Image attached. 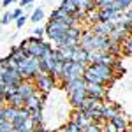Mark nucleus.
<instances>
[{"mask_svg": "<svg viewBox=\"0 0 132 132\" xmlns=\"http://www.w3.org/2000/svg\"><path fill=\"white\" fill-rule=\"evenodd\" d=\"M63 88L67 90V95H69V101H71L72 108H74V109H79L81 104L85 102V99L88 97L85 78L76 79V81H72V83H67V85H63Z\"/></svg>", "mask_w": 132, "mask_h": 132, "instance_id": "nucleus-1", "label": "nucleus"}, {"mask_svg": "<svg viewBox=\"0 0 132 132\" xmlns=\"http://www.w3.org/2000/svg\"><path fill=\"white\" fill-rule=\"evenodd\" d=\"M18 71L23 76V79H35V76L41 72V58L27 55V58L23 62H20Z\"/></svg>", "mask_w": 132, "mask_h": 132, "instance_id": "nucleus-2", "label": "nucleus"}, {"mask_svg": "<svg viewBox=\"0 0 132 132\" xmlns=\"http://www.w3.org/2000/svg\"><path fill=\"white\" fill-rule=\"evenodd\" d=\"M86 71V65L85 63H78V62H65V71H63V76H62V83L67 85V83H72L76 79H81L83 74Z\"/></svg>", "mask_w": 132, "mask_h": 132, "instance_id": "nucleus-3", "label": "nucleus"}, {"mask_svg": "<svg viewBox=\"0 0 132 132\" xmlns=\"http://www.w3.org/2000/svg\"><path fill=\"white\" fill-rule=\"evenodd\" d=\"M30 39V44H28V50H27V55L30 56H35V58H42V55L48 51V48H51L48 42H44L42 39H37V37H28Z\"/></svg>", "mask_w": 132, "mask_h": 132, "instance_id": "nucleus-4", "label": "nucleus"}, {"mask_svg": "<svg viewBox=\"0 0 132 132\" xmlns=\"http://www.w3.org/2000/svg\"><path fill=\"white\" fill-rule=\"evenodd\" d=\"M35 86H37V90L41 92H46V93H50L53 88H55V85H56V79L53 78V74H46V72H39L37 76H35Z\"/></svg>", "mask_w": 132, "mask_h": 132, "instance_id": "nucleus-5", "label": "nucleus"}, {"mask_svg": "<svg viewBox=\"0 0 132 132\" xmlns=\"http://www.w3.org/2000/svg\"><path fill=\"white\" fill-rule=\"evenodd\" d=\"M23 81H25V79H23V76L20 74V71H18V69H7V71H2L0 83H4V85H16V86H20Z\"/></svg>", "mask_w": 132, "mask_h": 132, "instance_id": "nucleus-6", "label": "nucleus"}, {"mask_svg": "<svg viewBox=\"0 0 132 132\" xmlns=\"http://www.w3.org/2000/svg\"><path fill=\"white\" fill-rule=\"evenodd\" d=\"M86 93H88L90 97L106 101V97H108V88H106L104 85H97V83H86Z\"/></svg>", "mask_w": 132, "mask_h": 132, "instance_id": "nucleus-7", "label": "nucleus"}, {"mask_svg": "<svg viewBox=\"0 0 132 132\" xmlns=\"http://www.w3.org/2000/svg\"><path fill=\"white\" fill-rule=\"evenodd\" d=\"M35 92H37V86H35L34 79H25V81L18 86V93H20L25 101H28L30 97H34V95H35Z\"/></svg>", "mask_w": 132, "mask_h": 132, "instance_id": "nucleus-8", "label": "nucleus"}, {"mask_svg": "<svg viewBox=\"0 0 132 132\" xmlns=\"http://www.w3.org/2000/svg\"><path fill=\"white\" fill-rule=\"evenodd\" d=\"M113 28H114V25H113L111 21H101V23H97V25L92 27L93 34L95 35H101V37H109Z\"/></svg>", "mask_w": 132, "mask_h": 132, "instance_id": "nucleus-9", "label": "nucleus"}, {"mask_svg": "<svg viewBox=\"0 0 132 132\" xmlns=\"http://www.w3.org/2000/svg\"><path fill=\"white\" fill-rule=\"evenodd\" d=\"M120 113H122V109H120L118 104H108V102L102 104V116H104L106 122H111L113 118L116 114H120Z\"/></svg>", "mask_w": 132, "mask_h": 132, "instance_id": "nucleus-10", "label": "nucleus"}, {"mask_svg": "<svg viewBox=\"0 0 132 132\" xmlns=\"http://www.w3.org/2000/svg\"><path fill=\"white\" fill-rule=\"evenodd\" d=\"M20 111H21V109L14 108V106H5V104H2V109H0V120L14 122V120L20 116Z\"/></svg>", "mask_w": 132, "mask_h": 132, "instance_id": "nucleus-11", "label": "nucleus"}, {"mask_svg": "<svg viewBox=\"0 0 132 132\" xmlns=\"http://www.w3.org/2000/svg\"><path fill=\"white\" fill-rule=\"evenodd\" d=\"M130 34L127 32V28L123 27V25H116L114 28H113V32H111V35H109V39H111L114 44H122L127 37H129Z\"/></svg>", "mask_w": 132, "mask_h": 132, "instance_id": "nucleus-12", "label": "nucleus"}, {"mask_svg": "<svg viewBox=\"0 0 132 132\" xmlns=\"http://www.w3.org/2000/svg\"><path fill=\"white\" fill-rule=\"evenodd\" d=\"M72 122H76V123H78V125L83 129V130H85L86 127H90L92 123H93V120H92V118H90V116H88L85 111L76 109V111H74V114H72Z\"/></svg>", "mask_w": 132, "mask_h": 132, "instance_id": "nucleus-13", "label": "nucleus"}, {"mask_svg": "<svg viewBox=\"0 0 132 132\" xmlns=\"http://www.w3.org/2000/svg\"><path fill=\"white\" fill-rule=\"evenodd\" d=\"M113 123H114V127L118 129V132H125L129 127H130V123L127 122V118H125V114L123 113H120V114H116L114 118L111 120Z\"/></svg>", "mask_w": 132, "mask_h": 132, "instance_id": "nucleus-14", "label": "nucleus"}, {"mask_svg": "<svg viewBox=\"0 0 132 132\" xmlns=\"http://www.w3.org/2000/svg\"><path fill=\"white\" fill-rule=\"evenodd\" d=\"M5 106H14V108H18V109H23V108L27 106V101L21 97L20 93H14V95H11L9 99L5 101Z\"/></svg>", "mask_w": 132, "mask_h": 132, "instance_id": "nucleus-15", "label": "nucleus"}, {"mask_svg": "<svg viewBox=\"0 0 132 132\" xmlns=\"http://www.w3.org/2000/svg\"><path fill=\"white\" fill-rule=\"evenodd\" d=\"M42 106H44V102L39 99V95H37V92H35V95L27 101V106H25V108H27L28 111H37V109H42Z\"/></svg>", "mask_w": 132, "mask_h": 132, "instance_id": "nucleus-16", "label": "nucleus"}, {"mask_svg": "<svg viewBox=\"0 0 132 132\" xmlns=\"http://www.w3.org/2000/svg\"><path fill=\"white\" fill-rule=\"evenodd\" d=\"M72 62H78V63H85V65H88V51L83 50L81 46H79L78 50L74 51V55H72Z\"/></svg>", "mask_w": 132, "mask_h": 132, "instance_id": "nucleus-17", "label": "nucleus"}, {"mask_svg": "<svg viewBox=\"0 0 132 132\" xmlns=\"http://www.w3.org/2000/svg\"><path fill=\"white\" fill-rule=\"evenodd\" d=\"M9 56L12 58V60H16L18 63H20V62H23L25 58H27V51H25V50H21L20 46H14V48H11Z\"/></svg>", "mask_w": 132, "mask_h": 132, "instance_id": "nucleus-18", "label": "nucleus"}, {"mask_svg": "<svg viewBox=\"0 0 132 132\" xmlns=\"http://www.w3.org/2000/svg\"><path fill=\"white\" fill-rule=\"evenodd\" d=\"M76 5H78V9L83 11V12H90V11L97 9V5H95L92 0H76Z\"/></svg>", "mask_w": 132, "mask_h": 132, "instance_id": "nucleus-19", "label": "nucleus"}, {"mask_svg": "<svg viewBox=\"0 0 132 132\" xmlns=\"http://www.w3.org/2000/svg\"><path fill=\"white\" fill-rule=\"evenodd\" d=\"M67 16H69V12L63 9V7H56V9L51 12V20L50 21H60V23H62Z\"/></svg>", "mask_w": 132, "mask_h": 132, "instance_id": "nucleus-20", "label": "nucleus"}, {"mask_svg": "<svg viewBox=\"0 0 132 132\" xmlns=\"http://www.w3.org/2000/svg\"><path fill=\"white\" fill-rule=\"evenodd\" d=\"M63 71H65V62H56L55 67H53V78L55 79H62Z\"/></svg>", "mask_w": 132, "mask_h": 132, "instance_id": "nucleus-21", "label": "nucleus"}, {"mask_svg": "<svg viewBox=\"0 0 132 132\" xmlns=\"http://www.w3.org/2000/svg\"><path fill=\"white\" fill-rule=\"evenodd\" d=\"M122 48H123V53L125 55H132V34L122 42Z\"/></svg>", "mask_w": 132, "mask_h": 132, "instance_id": "nucleus-22", "label": "nucleus"}, {"mask_svg": "<svg viewBox=\"0 0 132 132\" xmlns=\"http://www.w3.org/2000/svg\"><path fill=\"white\" fill-rule=\"evenodd\" d=\"M0 132H14V125L9 120H0Z\"/></svg>", "mask_w": 132, "mask_h": 132, "instance_id": "nucleus-23", "label": "nucleus"}, {"mask_svg": "<svg viewBox=\"0 0 132 132\" xmlns=\"http://www.w3.org/2000/svg\"><path fill=\"white\" fill-rule=\"evenodd\" d=\"M30 120L35 125L42 123V109H37V111H30Z\"/></svg>", "mask_w": 132, "mask_h": 132, "instance_id": "nucleus-24", "label": "nucleus"}, {"mask_svg": "<svg viewBox=\"0 0 132 132\" xmlns=\"http://www.w3.org/2000/svg\"><path fill=\"white\" fill-rule=\"evenodd\" d=\"M30 20L34 21V23H41V21L44 20V11H42V9H34Z\"/></svg>", "mask_w": 132, "mask_h": 132, "instance_id": "nucleus-25", "label": "nucleus"}, {"mask_svg": "<svg viewBox=\"0 0 132 132\" xmlns=\"http://www.w3.org/2000/svg\"><path fill=\"white\" fill-rule=\"evenodd\" d=\"M83 132H104V123H92L90 127H86Z\"/></svg>", "mask_w": 132, "mask_h": 132, "instance_id": "nucleus-26", "label": "nucleus"}, {"mask_svg": "<svg viewBox=\"0 0 132 132\" xmlns=\"http://www.w3.org/2000/svg\"><path fill=\"white\" fill-rule=\"evenodd\" d=\"M65 127H67V132H83L81 127H79V125H78L76 122H72V120H71L69 123H67Z\"/></svg>", "mask_w": 132, "mask_h": 132, "instance_id": "nucleus-27", "label": "nucleus"}, {"mask_svg": "<svg viewBox=\"0 0 132 132\" xmlns=\"http://www.w3.org/2000/svg\"><path fill=\"white\" fill-rule=\"evenodd\" d=\"M113 4H114V0H101V4H99L97 9H113Z\"/></svg>", "mask_w": 132, "mask_h": 132, "instance_id": "nucleus-28", "label": "nucleus"}, {"mask_svg": "<svg viewBox=\"0 0 132 132\" xmlns=\"http://www.w3.org/2000/svg\"><path fill=\"white\" fill-rule=\"evenodd\" d=\"M44 34H46V27H37V28H34V32H32V35L37 37V39H42Z\"/></svg>", "mask_w": 132, "mask_h": 132, "instance_id": "nucleus-29", "label": "nucleus"}, {"mask_svg": "<svg viewBox=\"0 0 132 132\" xmlns=\"http://www.w3.org/2000/svg\"><path fill=\"white\" fill-rule=\"evenodd\" d=\"M104 132H118V129L114 127L113 122H106L104 123Z\"/></svg>", "mask_w": 132, "mask_h": 132, "instance_id": "nucleus-30", "label": "nucleus"}, {"mask_svg": "<svg viewBox=\"0 0 132 132\" xmlns=\"http://www.w3.org/2000/svg\"><path fill=\"white\" fill-rule=\"evenodd\" d=\"M21 16H23V11H21V7H20V9L11 11V18H12V20H18V18H21Z\"/></svg>", "mask_w": 132, "mask_h": 132, "instance_id": "nucleus-31", "label": "nucleus"}, {"mask_svg": "<svg viewBox=\"0 0 132 132\" xmlns=\"http://www.w3.org/2000/svg\"><path fill=\"white\" fill-rule=\"evenodd\" d=\"M27 20H28V18H27V14H23L21 18L16 20V27H18V28H23V25H25V21H27Z\"/></svg>", "mask_w": 132, "mask_h": 132, "instance_id": "nucleus-32", "label": "nucleus"}, {"mask_svg": "<svg viewBox=\"0 0 132 132\" xmlns=\"http://www.w3.org/2000/svg\"><path fill=\"white\" fill-rule=\"evenodd\" d=\"M9 21H12V18H11V12H4V16H2V25H7Z\"/></svg>", "mask_w": 132, "mask_h": 132, "instance_id": "nucleus-33", "label": "nucleus"}, {"mask_svg": "<svg viewBox=\"0 0 132 132\" xmlns=\"http://www.w3.org/2000/svg\"><path fill=\"white\" fill-rule=\"evenodd\" d=\"M120 4H122L123 11H125V9H129V7L132 5V0H120Z\"/></svg>", "mask_w": 132, "mask_h": 132, "instance_id": "nucleus-34", "label": "nucleus"}, {"mask_svg": "<svg viewBox=\"0 0 132 132\" xmlns=\"http://www.w3.org/2000/svg\"><path fill=\"white\" fill-rule=\"evenodd\" d=\"M30 4H34V0H20V7H28Z\"/></svg>", "mask_w": 132, "mask_h": 132, "instance_id": "nucleus-35", "label": "nucleus"}, {"mask_svg": "<svg viewBox=\"0 0 132 132\" xmlns=\"http://www.w3.org/2000/svg\"><path fill=\"white\" fill-rule=\"evenodd\" d=\"M14 2H16V0H4V2H2V7L5 9V7H9L11 4H14Z\"/></svg>", "mask_w": 132, "mask_h": 132, "instance_id": "nucleus-36", "label": "nucleus"}, {"mask_svg": "<svg viewBox=\"0 0 132 132\" xmlns=\"http://www.w3.org/2000/svg\"><path fill=\"white\" fill-rule=\"evenodd\" d=\"M123 14H125L127 18H130V20H132V7H129V9H125V11H123Z\"/></svg>", "mask_w": 132, "mask_h": 132, "instance_id": "nucleus-37", "label": "nucleus"}, {"mask_svg": "<svg viewBox=\"0 0 132 132\" xmlns=\"http://www.w3.org/2000/svg\"><path fill=\"white\" fill-rule=\"evenodd\" d=\"M92 2H93V4H95L97 7H99V4H101V0H92Z\"/></svg>", "mask_w": 132, "mask_h": 132, "instance_id": "nucleus-38", "label": "nucleus"}, {"mask_svg": "<svg viewBox=\"0 0 132 132\" xmlns=\"http://www.w3.org/2000/svg\"><path fill=\"white\" fill-rule=\"evenodd\" d=\"M34 2H35V0H34Z\"/></svg>", "mask_w": 132, "mask_h": 132, "instance_id": "nucleus-39", "label": "nucleus"}, {"mask_svg": "<svg viewBox=\"0 0 132 132\" xmlns=\"http://www.w3.org/2000/svg\"><path fill=\"white\" fill-rule=\"evenodd\" d=\"M130 7H132V5H130Z\"/></svg>", "mask_w": 132, "mask_h": 132, "instance_id": "nucleus-40", "label": "nucleus"}]
</instances>
